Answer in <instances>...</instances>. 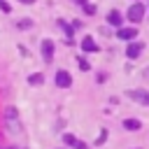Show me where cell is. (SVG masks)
<instances>
[{"label":"cell","mask_w":149,"mask_h":149,"mask_svg":"<svg viewBox=\"0 0 149 149\" xmlns=\"http://www.w3.org/2000/svg\"><path fill=\"white\" fill-rule=\"evenodd\" d=\"M123 128H126V130H140V128H142V121H137V119H126V121H123Z\"/></svg>","instance_id":"obj_11"},{"label":"cell","mask_w":149,"mask_h":149,"mask_svg":"<svg viewBox=\"0 0 149 149\" xmlns=\"http://www.w3.org/2000/svg\"><path fill=\"white\" fill-rule=\"evenodd\" d=\"M63 142H65L68 147H74V149H86V144H84L81 140H77L74 135H70V133H65V135H63Z\"/></svg>","instance_id":"obj_9"},{"label":"cell","mask_w":149,"mask_h":149,"mask_svg":"<svg viewBox=\"0 0 149 149\" xmlns=\"http://www.w3.org/2000/svg\"><path fill=\"white\" fill-rule=\"evenodd\" d=\"M12 149H14V147H12Z\"/></svg>","instance_id":"obj_22"},{"label":"cell","mask_w":149,"mask_h":149,"mask_svg":"<svg viewBox=\"0 0 149 149\" xmlns=\"http://www.w3.org/2000/svg\"><path fill=\"white\" fill-rule=\"evenodd\" d=\"M126 16H128V21H130V23H140V21L144 19V5H142V0H135V2L128 7Z\"/></svg>","instance_id":"obj_1"},{"label":"cell","mask_w":149,"mask_h":149,"mask_svg":"<svg viewBox=\"0 0 149 149\" xmlns=\"http://www.w3.org/2000/svg\"><path fill=\"white\" fill-rule=\"evenodd\" d=\"M42 81H44V74H42V72H35V74L28 77V84H33V86H40Z\"/></svg>","instance_id":"obj_13"},{"label":"cell","mask_w":149,"mask_h":149,"mask_svg":"<svg viewBox=\"0 0 149 149\" xmlns=\"http://www.w3.org/2000/svg\"><path fill=\"white\" fill-rule=\"evenodd\" d=\"M54 47H56V44H54L51 40H42V58H44L47 63L54 61Z\"/></svg>","instance_id":"obj_4"},{"label":"cell","mask_w":149,"mask_h":149,"mask_svg":"<svg viewBox=\"0 0 149 149\" xmlns=\"http://www.w3.org/2000/svg\"><path fill=\"white\" fill-rule=\"evenodd\" d=\"M19 2H23V5H30V2H35V0H19Z\"/></svg>","instance_id":"obj_19"},{"label":"cell","mask_w":149,"mask_h":149,"mask_svg":"<svg viewBox=\"0 0 149 149\" xmlns=\"http://www.w3.org/2000/svg\"><path fill=\"white\" fill-rule=\"evenodd\" d=\"M81 9H84V14H88V16H93V14H95V5H91V2H84V5H81Z\"/></svg>","instance_id":"obj_15"},{"label":"cell","mask_w":149,"mask_h":149,"mask_svg":"<svg viewBox=\"0 0 149 149\" xmlns=\"http://www.w3.org/2000/svg\"><path fill=\"white\" fill-rule=\"evenodd\" d=\"M5 119H7V128L12 130V133H16L19 130V112H16V107H7L5 109Z\"/></svg>","instance_id":"obj_2"},{"label":"cell","mask_w":149,"mask_h":149,"mask_svg":"<svg viewBox=\"0 0 149 149\" xmlns=\"http://www.w3.org/2000/svg\"><path fill=\"white\" fill-rule=\"evenodd\" d=\"M142 51H144V44H142V42H130V44L126 47V56H128V58H140Z\"/></svg>","instance_id":"obj_5"},{"label":"cell","mask_w":149,"mask_h":149,"mask_svg":"<svg viewBox=\"0 0 149 149\" xmlns=\"http://www.w3.org/2000/svg\"><path fill=\"white\" fill-rule=\"evenodd\" d=\"M142 74H144V77H147V79H149V70H144V72H142Z\"/></svg>","instance_id":"obj_20"},{"label":"cell","mask_w":149,"mask_h":149,"mask_svg":"<svg viewBox=\"0 0 149 149\" xmlns=\"http://www.w3.org/2000/svg\"><path fill=\"white\" fill-rule=\"evenodd\" d=\"M128 95H130L133 100H137L140 105H147V107H149V91L137 88V91H128Z\"/></svg>","instance_id":"obj_6"},{"label":"cell","mask_w":149,"mask_h":149,"mask_svg":"<svg viewBox=\"0 0 149 149\" xmlns=\"http://www.w3.org/2000/svg\"><path fill=\"white\" fill-rule=\"evenodd\" d=\"M16 28H19V30H28V28H33V19H21V21H16Z\"/></svg>","instance_id":"obj_14"},{"label":"cell","mask_w":149,"mask_h":149,"mask_svg":"<svg viewBox=\"0 0 149 149\" xmlns=\"http://www.w3.org/2000/svg\"><path fill=\"white\" fill-rule=\"evenodd\" d=\"M116 37H119V40L130 42V40H135V37H137V28H123V26H121V28L116 30Z\"/></svg>","instance_id":"obj_7"},{"label":"cell","mask_w":149,"mask_h":149,"mask_svg":"<svg viewBox=\"0 0 149 149\" xmlns=\"http://www.w3.org/2000/svg\"><path fill=\"white\" fill-rule=\"evenodd\" d=\"M0 12H5V14H9V12H12V7H9V2H5V0H0Z\"/></svg>","instance_id":"obj_18"},{"label":"cell","mask_w":149,"mask_h":149,"mask_svg":"<svg viewBox=\"0 0 149 149\" xmlns=\"http://www.w3.org/2000/svg\"><path fill=\"white\" fill-rule=\"evenodd\" d=\"M77 63H79V70H84V72H86V70H91V63H88L84 56H79V58H77Z\"/></svg>","instance_id":"obj_16"},{"label":"cell","mask_w":149,"mask_h":149,"mask_svg":"<svg viewBox=\"0 0 149 149\" xmlns=\"http://www.w3.org/2000/svg\"><path fill=\"white\" fill-rule=\"evenodd\" d=\"M135 149H140V147H135Z\"/></svg>","instance_id":"obj_21"},{"label":"cell","mask_w":149,"mask_h":149,"mask_svg":"<svg viewBox=\"0 0 149 149\" xmlns=\"http://www.w3.org/2000/svg\"><path fill=\"white\" fill-rule=\"evenodd\" d=\"M107 23H109V26H114V28H121V23H123L121 12H119V9H112V12L107 14Z\"/></svg>","instance_id":"obj_8"},{"label":"cell","mask_w":149,"mask_h":149,"mask_svg":"<svg viewBox=\"0 0 149 149\" xmlns=\"http://www.w3.org/2000/svg\"><path fill=\"white\" fill-rule=\"evenodd\" d=\"M81 49H84L86 54H91V51H98V44H95V40H93L91 35H84V40H81Z\"/></svg>","instance_id":"obj_10"},{"label":"cell","mask_w":149,"mask_h":149,"mask_svg":"<svg viewBox=\"0 0 149 149\" xmlns=\"http://www.w3.org/2000/svg\"><path fill=\"white\" fill-rule=\"evenodd\" d=\"M105 140H107V130L102 128V130H100V135H98V140H95V144H105Z\"/></svg>","instance_id":"obj_17"},{"label":"cell","mask_w":149,"mask_h":149,"mask_svg":"<svg viewBox=\"0 0 149 149\" xmlns=\"http://www.w3.org/2000/svg\"><path fill=\"white\" fill-rule=\"evenodd\" d=\"M86 149H88V147H86Z\"/></svg>","instance_id":"obj_23"},{"label":"cell","mask_w":149,"mask_h":149,"mask_svg":"<svg viewBox=\"0 0 149 149\" xmlns=\"http://www.w3.org/2000/svg\"><path fill=\"white\" fill-rule=\"evenodd\" d=\"M54 81H56V86L68 88V86L72 84V74H70L68 70H58V72H56V77H54Z\"/></svg>","instance_id":"obj_3"},{"label":"cell","mask_w":149,"mask_h":149,"mask_svg":"<svg viewBox=\"0 0 149 149\" xmlns=\"http://www.w3.org/2000/svg\"><path fill=\"white\" fill-rule=\"evenodd\" d=\"M58 26H61V28H63V33H65V35H68V40H70V37H72V33H74V30H77V28H74V26H70V23H65V21H63V19H58Z\"/></svg>","instance_id":"obj_12"}]
</instances>
